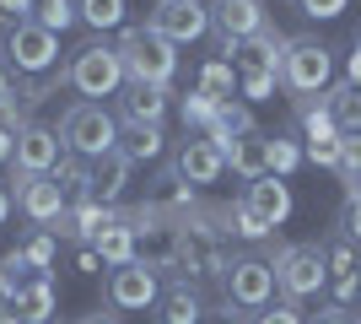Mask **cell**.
<instances>
[{
    "label": "cell",
    "mask_w": 361,
    "mask_h": 324,
    "mask_svg": "<svg viewBox=\"0 0 361 324\" xmlns=\"http://www.w3.org/2000/svg\"><path fill=\"white\" fill-rule=\"evenodd\" d=\"M119 65H124V81H135V87H173L178 76V49L167 44L162 32L151 28H119Z\"/></svg>",
    "instance_id": "cell-1"
},
{
    "label": "cell",
    "mask_w": 361,
    "mask_h": 324,
    "mask_svg": "<svg viewBox=\"0 0 361 324\" xmlns=\"http://www.w3.org/2000/svg\"><path fill=\"white\" fill-rule=\"evenodd\" d=\"M65 87H75V92H81V103L119 97V92H124L119 49L103 44V38H87L81 49H71V60H65Z\"/></svg>",
    "instance_id": "cell-2"
},
{
    "label": "cell",
    "mask_w": 361,
    "mask_h": 324,
    "mask_svg": "<svg viewBox=\"0 0 361 324\" xmlns=\"http://www.w3.org/2000/svg\"><path fill=\"white\" fill-rule=\"evenodd\" d=\"M60 140L71 157H87V162H97V157H108L114 146H119V114L103 103H71L60 119Z\"/></svg>",
    "instance_id": "cell-3"
},
{
    "label": "cell",
    "mask_w": 361,
    "mask_h": 324,
    "mask_svg": "<svg viewBox=\"0 0 361 324\" xmlns=\"http://www.w3.org/2000/svg\"><path fill=\"white\" fill-rule=\"evenodd\" d=\"M0 65L16 76H49L60 65V32L38 28V22H16L0 44Z\"/></svg>",
    "instance_id": "cell-4"
},
{
    "label": "cell",
    "mask_w": 361,
    "mask_h": 324,
    "mask_svg": "<svg viewBox=\"0 0 361 324\" xmlns=\"http://www.w3.org/2000/svg\"><path fill=\"white\" fill-rule=\"evenodd\" d=\"M275 287L286 292V303H302V297H313L324 281H329V265H324V244H286L275 248Z\"/></svg>",
    "instance_id": "cell-5"
},
{
    "label": "cell",
    "mask_w": 361,
    "mask_h": 324,
    "mask_svg": "<svg viewBox=\"0 0 361 324\" xmlns=\"http://www.w3.org/2000/svg\"><path fill=\"white\" fill-rule=\"evenodd\" d=\"M334 81V54L318 38H291L286 44V60H281V87L286 92H297V97H313V92H324Z\"/></svg>",
    "instance_id": "cell-6"
},
{
    "label": "cell",
    "mask_w": 361,
    "mask_h": 324,
    "mask_svg": "<svg viewBox=\"0 0 361 324\" xmlns=\"http://www.w3.org/2000/svg\"><path fill=\"white\" fill-rule=\"evenodd\" d=\"M103 303L114 313H146V308L162 303V281H157V270H151L146 260H130V265H119V270H108Z\"/></svg>",
    "instance_id": "cell-7"
},
{
    "label": "cell",
    "mask_w": 361,
    "mask_h": 324,
    "mask_svg": "<svg viewBox=\"0 0 361 324\" xmlns=\"http://www.w3.org/2000/svg\"><path fill=\"white\" fill-rule=\"evenodd\" d=\"M11 200H16V211L27 216L32 227H60L65 222V211H71V200H65V189L49 179V173H11Z\"/></svg>",
    "instance_id": "cell-8"
},
{
    "label": "cell",
    "mask_w": 361,
    "mask_h": 324,
    "mask_svg": "<svg viewBox=\"0 0 361 324\" xmlns=\"http://www.w3.org/2000/svg\"><path fill=\"white\" fill-rule=\"evenodd\" d=\"M264 28H270V16H264L259 0H216L211 6V32H216V44H221L226 60H232L248 38H259Z\"/></svg>",
    "instance_id": "cell-9"
},
{
    "label": "cell",
    "mask_w": 361,
    "mask_h": 324,
    "mask_svg": "<svg viewBox=\"0 0 361 324\" xmlns=\"http://www.w3.org/2000/svg\"><path fill=\"white\" fill-rule=\"evenodd\" d=\"M146 28L162 32L173 49H178V44H195V38L211 32V6H205V0H157L151 16H146Z\"/></svg>",
    "instance_id": "cell-10"
},
{
    "label": "cell",
    "mask_w": 361,
    "mask_h": 324,
    "mask_svg": "<svg viewBox=\"0 0 361 324\" xmlns=\"http://www.w3.org/2000/svg\"><path fill=\"white\" fill-rule=\"evenodd\" d=\"M221 287H226V303H238V308H270V297H275V270H270V260H254V254H238V260L226 265V276H221Z\"/></svg>",
    "instance_id": "cell-11"
},
{
    "label": "cell",
    "mask_w": 361,
    "mask_h": 324,
    "mask_svg": "<svg viewBox=\"0 0 361 324\" xmlns=\"http://www.w3.org/2000/svg\"><path fill=\"white\" fill-rule=\"evenodd\" d=\"M60 152H65L60 130L22 124V130H16V146H11V173H54L60 168Z\"/></svg>",
    "instance_id": "cell-12"
},
{
    "label": "cell",
    "mask_w": 361,
    "mask_h": 324,
    "mask_svg": "<svg viewBox=\"0 0 361 324\" xmlns=\"http://www.w3.org/2000/svg\"><path fill=\"white\" fill-rule=\"evenodd\" d=\"M226 173V157H221V146L216 140H205V136H189L178 146V157H173V179H183L189 189H200V184H216Z\"/></svg>",
    "instance_id": "cell-13"
},
{
    "label": "cell",
    "mask_w": 361,
    "mask_h": 324,
    "mask_svg": "<svg viewBox=\"0 0 361 324\" xmlns=\"http://www.w3.org/2000/svg\"><path fill=\"white\" fill-rule=\"evenodd\" d=\"M243 205H248V211H254L264 227H281V222L291 216V205H297V200H291V184H286V179L264 173V179H254V184L243 189Z\"/></svg>",
    "instance_id": "cell-14"
},
{
    "label": "cell",
    "mask_w": 361,
    "mask_h": 324,
    "mask_svg": "<svg viewBox=\"0 0 361 324\" xmlns=\"http://www.w3.org/2000/svg\"><path fill=\"white\" fill-rule=\"evenodd\" d=\"M87 248L97 254V265H108V270L130 265V260H135V227H130V211H119L114 222H103V227L87 238Z\"/></svg>",
    "instance_id": "cell-15"
},
{
    "label": "cell",
    "mask_w": 361,
    "mask_h": 324,
    "mask_svg": "<svg viewBox=\"0 0 361 324\" xmlns=\"http://www.w3.org/2000/svg\"><path fill=\"white\" fill-rule=\"evenodd\" d=\"M221 157H226V168L238 173V179H248V184H254V179H264V173H270V136H264V130L232 136V140L221 146Z\"/></svg>",
    "instance_id": "cell-16"
},
{
    "label": "cell",
    "mask_w": 361,
    "mask_h": 324,
    "mask_svg": "<svg viewBox=\"0 0 361 324\" xmlns=\"http://www.w3.org/2000/svg\"><path fill=\"white\" fill-rule=\"evenodd\" d=\"M162 114H167L162 87H135V81H124V92H119V124L124 130H151V124H162Z\"/></svg>",
    "instance_id": "cell-17"
},
{
    "label": "cell",
    "mask_w": 361,
    "mask_h": 324,
    "mask_svg": "<svg viewBox=\"0 0 361 324\" xmlns=\"http://www.w3.org/2000/svg\"><path fill=\"white\" fill-rule=\"evenodd\" d=\"M130 157L114 146L108 157H97L92 162V200H103V205H119V195H124V184H130Z\"/></svg>",
    "instance_id": "cell-18"
},
{
    "label": "cell",
    "mask_w": 361,
    "mask_h": 324,
    "mask_svg": "<svg viewBox=\"0 0 361 324\" xmlns=\"http://www.w3.org/2000/svg\"><path fill=\"white\" fill-rule=\"evenodd\" d=\"M60 292H54V276H32L22 292L11 297V313H22V324H49Z\"/></svg>",
    "instance_id": "cell-19"
},
{
    "label": "cell",
    "mask_w": 361,
    "mask_h": 324,
    "mask_svg": "<svg viewBox=\"0 0 361 324\" xmlns=\"http://www.w3.org/2000/svg\"><path fill=\"white\" fill-rule=\"evenodd\" d=\"M200 319H205V303H200V292L189 287V281H178L173 292H162L157 324H200Z\"/></svg>",
    "instance_id": "cell-20"
},
{
    "label": "cell",
    "mask_w": 361,
    "mask_h": 324,
    "mask_svg": "<svg viewBox=\"0 0 361 324\" xmlns=\"http://www.w3.org/2000/svg\"><path fill=\"white\" fill-rule=\"evenodd\" d=\"M324 265H329L334 281L361 276V248H356V238H350V232H334L329 244H324Z\"/></svg>",
    "instance_id": "cell-21"
},
{
    "label": "cell",
    "mask_w": 361,
    "mask_h": 324,
    "mask_svg": "<svg viewBox=\"0 0 361 324\" xmlns=\"http://www.w3.org/2000/svg\"><path fill=\"white\" fill-rule=\"evenodd\" d=\"M329 114L334 124H340V136H361V92L350 87V81H340V87H329Z\"/></svg>",
    "instance_id": "cell-22"
},
{
    "label": "cell",
    "mask_w": 361,
    "mask_h": 324,
    "mask_svg": "<svg viewBox=\"0 0 361 324\" xmlns=\"http://www.w3.org/2000/svg\"><path fill=\"white\" fill-rule=\"evenodd\" d=\"M124 11H130V0H75V16H81L92 32L124 28Z\"/></svg>",
    "instance_id": "cell-23"
},
{
    "label": "cell",
    "mask_w": 361,
    "mask_h": 324,
    "mask_svg": "<svg viewBox=\"0 0 361 324\" xmlns=\"http://www.w3.org/2000/svg\"><path fill=\"white\" fill-rule=\"evenodd\" d=\"M119 152L130 157V162H157V157H162V124H151V130H130V136H119Z\"/></svg>",
    "instance_id": "cell-24"
},
{
    "label": "cell",
    "mask_w": 361,
    "mask_h": 324,
    "mask_svg": "<svg viewBox=\"0 0 361 324\" xmlns=\"http://www.w3.org/2000/svg\"><path fill=\"white\" fill-rule=\"evenodd\" d=\"M226 222H232L226 232H232V238H243V244H259V238H270V232H275V227H264V222H259V216L248 211L243 200H232V205H226Z\"/></svg>",
    "instance_id": "cell-25"
},
{
    "label": "cell",
    "mask_w": 361,
    "mask_h": 324,
    "mask_svg": "<svg viewBox=\"0 0 361 324\" xmlns=\"http://www.w3.org/2000/svg\"><path fill=\"white\" fill-rule=\"evenodd\" d=\"M232 87H238V76H232V60H211L205 71H200V92L216 97V103H226V97H232Z\"/></svg>",
    "instance_id": "cell-26"
},
{
    "label": "cell",
    "mask_w": 361,
    "mask_h": 324,
    "mask_svg": "<svg viewBox=\"0 0 361 324\" xmlns=\"http://www.w3.org/2000/svg\"><path fill=\"white\" fill-rule=\"evenodd\" d=\"M32 22H38V28H49V32H65V28H75L81 16H75V0H38Z\"/></svg>",
    "instance_id": "cell-27"
},
{
    "label": "cell",
    "mask_w": 361,
    "mask_h": 324,
    "mask_svg": "<svg viewBox=\"0 0 361 324\" xmlns=\"http://www.w3.org/2000/svg\"><path fill=\"white\" fill-rule=\"evenodd\" d=\"M22 260H27L32 270H44V276H49V265H54V232H49V227H32L27 238H22Z\"/></svg>",
    "instance_id": "cell-28"
},
{
    "label": "cell",
    "mask_w": 361,
    "mask_h": 324,
    "mask_svg": "<svg viewBox=\"0 0 361 324\" xmlns=\"http://www.w3.org/2000/svg\"><path fill=\"white\" fill-rule=\"evenodd\" d=\"M211 124H216V97H205L195 87V92L183 97V130H200V136H205Z\"/></svg>",
    "instance_id": "cell-29"
},
{
    "label": "cell",
    "mask_w": 361,
    "mask_h": 324,
    "mask_svg": "<svg viewBox=\"0 0 361 324\" xmlns=\"http://www.w3.org/2000/svg\"><path fill=\"white\" fill-rule=\"evenodd\" d=\"M302 157H307V152H302L291 136H270V173H275V179H286V173L297 168Z\"/></svg>",
    "instance_id": "cell-30"
},
{
    "label": "cell",
    "mask_w": 361,
    "mask_h": 324,
    "mask_svg": "<svg viewBox=\"0 0 361 324\" xmlns=\"http://www.w3.org/2000/svg\"><path fill=\"white\" fill-rule=\"evenodd\" d=\"M238 81H243V92L254 97V103H264V97L275 92V81H281V76H275V71H243Z\"/></svg>",
    "instance_id": "cell-31"
},
{
    "label": "cell",
    "mask_w": 361,
    "mask_h": 324,
    "mask_svg": "<svg viewBox=\"0 0 361 324\" xmlns=\"http://www.w3.org/2000/svg\"><path fill=\"white\" fill-rule=\"evenodd\" d=\"M38 0H0V32H11L16 22H32Z\"/></svg>",
    "instance_id": "cell-32"
},
{
    "label": "cell",
    "mask_w": 361,
    "mask_h": 324,
    "mask_svg": "<svg viewBox=\"0 0 361 324\" xmlns=\"http://www.w3.org/2000/svg\"><path fill=\"white\" fill-rule=\"evenodd\" d=\"M345 6H350V0H297V11H302V16H313V22H334Z\"/></svg>",
    "instance_id": "cell-33"
},
{
    "label": "cell",
    "mask_w": 361,
    "mask_h": 324,
    "mask_svg": "<svg viewBox=\"0 0 361 324\" xmlns=\"http://www.w3.org/2000/svg\"><path fill=\"white\" fill-rule=\"evenodd\" d=\"M307 162L340 173V140H307Z\"/></svg>",
    "instance_id": "cell-34"
},
{
    "label": "cell",
    "mask_w": 361,
    "mask_h": 324,
    "mask_svg": "<svg viewBox=\"0 0 361 324\" xmlns=\"http://www.w3.org/2000/svg\"><path fill=\"white\" fill-rule=\"evenodd\" d=\"M254 324H302V308L297 303H275V308L254 313Z\"/></svg>",
    "instance_id": "cell-35"
},
{
    "label": "cell",
    "mask_w": 361,
    "mask_h": 324,
    "mask_svg": "<svg viewBox=\"0 0 361 324\" xmlns=\"http://www.w3.org/2000/svg\"><path fill=\"white\" fill-rule=\"evenodd\" d=\"M313 324H361V319L345 308V303H329V308H318V313H313Z\"/></svg>",
    "instance_id": "cell-36"
},
{
    "label": "cell",
    "mask_w": 361,
    "mask_h": 324,
    "mask_svg": "<svg viewBox=\"0 0 361 324\" xmlns=\"http://www.w3.org/2000/svg\"><path fill=\"white\" fill-rule=\"evenodd\" d=\"M340 227H345L350 238L361 244V200H350V205H345V222H340Z\"/></svg>",
    "instance_id": "cell-37"
},
{
    "label": "cell",
    "mask_w": 361,
    "mask_h": 324,
    "mask_svg": "<svg viewBox=\"0 0 361 324\" xmlns=\"http://www.w3.org/2000/svg\"><path fill=\"white\" fill-rule=\"evenodd\" d=\"M11 184H6V179H0V227H6V222H11Z\"/></svg>",
    "instance_id": "cell-38"
},
{
    "label": "cell",
    "mask_w": 361,
    "mask_h": 324,
    "mask_svg": "<svg viewBox=\"0 0 361 324\" xmlns=\"http://www.w3.org/2000/svg\"><path fill=\"white\" fill-rule=\"evenodd\" d=\"M350 87H361V44H356V54H350Z\"/></svg>",
    "instance_id": "cell-39"
},
{
    "label": "cell",
    "mask_w": 361,
    "mask_h": 324,
    "mask_svg": "<svg viewBox=\"0 0 361 324\" xmlns=\"http://www.w3.org/2000/svg\"><path fill=\"white\" fill-rule=\"evenodd\" d=\"M81 324H119V319H114V313H103V308H97V313H87V319H81Z\"/></svg>",
    "instance_id": "cell-40"
},
{
    "label": "cell",
    "mask_w": 361,
    "mask_h": 324,
    "mask_svg": "<svg viewBox=\"0 0 361 324\" xmlns=\"http://www.w3.org/2000/svg\"><path fill=\"white\" fill-rule=\"evenodd\" d=\"M356 92H361V87H356Z\"/></svg>",
    "instance_id": "cell-41"
},
{
    "label": "cell",
    "mask_w": 361,
    "mask_h": 324,
    "mask_svg": "<svg viewBox=\"0 0 361 324\" xmlns=\"http://www.w3.org/2000/svg\"><path fill=\"white\" fill-rule=\"evenodd\" d=\"M356 44H361V38H356Z\"/></svg>",
    "instance_id": "cell-42"
},
{
    "label": "cell",
    "mask_w": 361,
    "mask_h": 324,
    "mask_svg": "<svg viewBox=\"0 0 361 324\" xmlns=\"http://www.w3.org/2000/svg\"><path fill=\"white\" fill-rule=\"evenodd\" d=\"M49 324H54V319H49Z\"/></svg>",
    "instance_id": "cell-43"
}]
</instances>
